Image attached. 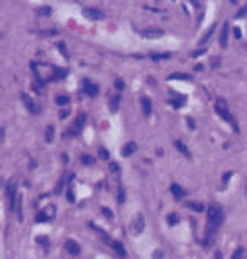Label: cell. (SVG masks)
Returning <instances> with one entry per match:
<instances>
[{"mask_svg": "<svg viewBox=\"0 0 247 259\" xmlns=\"http://www.w3.org/2000/svg\"><path fill=\"white\" fill-rule=\"evenodd\" d=\"M224 222V208L219 203H212L208 208V217H207V231H205V246H208L210 237L219 231V227Z\"/></svg>", "mask_w": 247, "mask_h": 259, "instance_id": "1", "label": "cell"}, {"mask_svg": "<svg viewBox=\"0 0 247 259\" xmlns=\"http://www.w3.org/2000/svg\"><path fill=\"white\" fill-rule=\"evenodd\" d=\"M215 110H217V114H219L224 120H227V122L232 125V129H234V132L235 134H239V124L235 122V119H234V115L229 112V108H227V102H225L224 98H217V105H215Z\"/></svg>", "mask_w": 247, "mask_h": 259, "instance_id": "2", "label": "cell"}, {"mask_svg": "<svg viewBox=\"0 0 247 259\" xmlns=\"http://www.w3.org/2000/svg\"><path fill=\"white\" fill-rule=\"evenodd\" d=\"M144 225H146L144 215L139 212V214H136V217L132 219L131 225H129V232H131L132 236H139V234H142V231H144Z\"/></svg>", "mask_w": 247, "mask_h": 259, "instance_id": "3", "label": "cell"}, {"mask_svg": "<svg viewBox=\"0 0 247 259\" xmlns=\"http://www.w3.org/2000/svg\"><path fill=\"white\" fill-rule=\"evenodd\" d=\"M141 36L146 37V39H159V37L164 36V31L159 27H146L141 31Z\"/></svg>", "mask_w": 247, "mask_h": 259, "instance_id": "4", "label": "cell"}, {"mask_svg": "<svg viewBox=\"0 0 247 259\" xmlns=\"http://www.w3.org/2000/svg\"><path fill=\"white\" fill-rule=\"evenodd\" d=\"M98 91H100V88H98V85H95V83H91L88 78H85L83 80V93L85 95H88V97H97L98 95Z\"/></svg>", "mask_w": 247, "mask_h": 259, "instance_id": "5", "label": "cell"}, {"mask_svg": "<svg viewBox=\"0 0 247 259\" xmlns=\"http://www.w3.org/2000/svg\"><path fill=\"white\" fill-rule=\"evenodd\" d=\"M83 15H85L86 19H90V20H102L105 17L103 12L95 9V7H86V9H83Z\"/></svg>", "mask_w": 247, "mask_h": 259, "instance_id": "6", "label": "cell"}, {"mask_svg": "<svg viewBox=\"0 0 247 259\" xmlns=\"http://www.w3.org/2000/svg\"><path fill=\"white\" fill-rule=\"evenodd\" d=\"M169 95H171V105H173L174 108H179L181 105H185L186 98L183 97V95H178L174 90H169Z\"/></svg>", "mask_w": 247, "mask_h": 259, "instance_id": "7", "label": "cell"}, {"mask_svg": "<svg viewBox=\"0 0 247 259\" xmlns=\"http://www.w3.org/2000/svg\"><path fill=\"white\" fill-rule=\"evenodd\" d=\"M64 249L68 251L71 256H78V254L81 252V247H80V246H78L73 239H68V241L64 242Z\"/></svg>", "mask_w": 247, "mask_h": 259, "instance_id": "8", "label": "cell"}, {"mask_svg": "<svg viewBox=\"0 0 247 259\" xmlns=\"http://www.w3.org/2000/svg\"><path fill=\"white\" fill-rule=\"evenodd\" d=\"M75 179V174L73 173H64L63 174V178L59 179V181H58V186H56V190H54V193H61V188L66 185V183H69V181H73Z\"/></svg>", "mask_w": 247, "mask_h": 259, "instance_id": "9", "label": "cell"}, {"mask_svg": "<svg viewBox=\"0 0 247 259\" xmlns=\"http://www.w3.org/2000/svg\"><path fill=\"white\" fill-rule=\"evenodd\" d=\"M227 36H229V22L224 24L222 27V32H220V37H219V43H220V48H227Z\"/></svg>", "mask_w": 247, "mask_h": 259, "instance_id": "10", "label": "cell"}, {"mask_svg": "<svg viewBox=\"0 0 247 259\" xmlns=\"http://www.w3.org/2000/svg\"><path fill=\"white\" fill-rule=\"evenodd\" d=\"M20 97H22V102L26 103V108H27L29 112H32V114H34V112H37V108H36V105H34V102H32V98L29 97L27 93H22Z\"/></svg>", "mask_w": 247, "mask_h": 259, "instance_id": "11", "label": "cell"}, {"mask_svg": "<svg viewBox=\"0 0 247 259\" xmlns=\"http://www.w3.org/2000/svg\"><path fill=\"white\" fill-rule=\"evenodd\" d=\"M136 149H137L136 142H127V144H125L124 148H122V151H120V153H122V156H124V158H129L131 154L136 153Z\"/></svg>", "mask_w": 247, "mask_h": 259, "instance_id": "12", "label": "cell"}, {"mask_svg": "<svg viewBox=\"0 0 247 259\" xmlns=\"http://www.w3.org/2000/svg\"><path fill=\"white\" fill-rule=\"evenodd\" d=\"M68 75V70H63V68H58V66H53V76L51 80H61Z\"/></svg>", "mask_w": 247, "mask_h": 259, "instance_id": "13", "label": "cell"}, {"mask_svg": "<svg viewBox=\"0 0 247 259\" xmlns=\"http://www.w3.org/2000/svg\"><path fill=\"white\" fill-rule=\"evenodd\" d=\"M141 105H142V112H144V115H151V100H149V97H142L141 98Z\"/></svg>", "mask_w": 247, "mask_h": 259, "instance_id": "14", "label": "cell"}, {"mask_svg": "<svg viewBox=\"0 0 247 259\" xmlns=\"http://www.w3.org/2000/svg\"><path fill=\"white\" fill-rule=\"evenodd\" d=\"M215 29H217V24H212V26H210V27L207 29V31L203 32L202 39H200V44H205V43H207V41L210 39V36L213 34V32H215Z\"/></svg>", "mask_w": 247, "mask_h": 259, "instance_id": "15", "label": "cell"}, {"mask_svg": "<svg viewBox=\"0 0 247 259\" xmlns=\"http://www.w3.org/2000/svg\"><path fill=\"white\" fill-rule=\"evenodd\" d=\"M119 103H120V97H119V95L110 97V100H108V108H110V112H117V110H119Z\"/></svg>", "mask_w": 247, "mask_h": 259, "instance_id": "16", "label": "cell"}, {"mask_svg": "<svg viewBox=\"0 0 247 259\" xmlns=\"http://www.w3.org/2000/svg\"><path fill=\"white\" fill-rule=\"evenodd\" d=\"M174 148H176V149H178V151L181 153V154H185V158H188V159L191 158V153L188 151V148H186V146L181 142V141H174Z\"/></svg>", "mask_w": 247, "mask_h": 259, "instance_id": "17", "label": "cell"}, {"mask_svg": "<svg viewBox=\"0 0 247 259\" xmlns=\"http://www.w3.org/2000/svg\"><path fill=\"white\" fill-rule=\"evenodd\" d=\"M171 193L174 195V198H178V200H179V198L183 197V195H185V190H183V188L179 186L178 183H173V185H171Z\"/></svg>", "mask_w": 247, "mask_h": 259, "instance_id": "18", "label": "cell"}, {"mask_svg": "<svg viewBox=\"0 0 247 259\" xmlns=\"http://www.w3.org/2000/svg\"><path fill=\"white\" fill-rule=\"evenodd\" d=\"M168 80H185V81H190L191 76L186 73H171L168 76Z\"/></svg>", "mask_w": 247, "mask_h": 259, "instance_id": "19", "label": "cell"}, {"mask_svg": "<svg viewBox=\"0 0 247 259\" xmlns=\"http://www.w3.org/2000/svg\"><path fill=\"white\" fill-rule=\"evenodd\" d=\"M58 34H59L58 29H41V31H39L41 37H49V36H58Z\"/></svg>", "mask_w": 247, "mask_h": 259, "instance_id": "20", "label": "cell"}, {"mask_svg": "<svg viewBox=\"0 0 247 259\" xmlns=\"http://www.w3.org/2000/svg\"><path fill=\"white\" fill-rule=\"evenodd\" d=\"M185 205H186L188 208H191L193 212H203V210H205V207L202 205V203H196V202H186Z\"/></svg>", "mask_w": 247, "mask_h": 259, "instance_id": "21", "label": "cell"}, {"mask_svg": "<svg viewBox=\"0 0 247 259\" xmlns=\"http://www.w3.org/2000/svg\"><path fill=\"white\" fill-rule=\"evenodd\" d=\"M114 249H115V252L119 254L120 257H125V249H124V246H122V242H119V241H115L114 244Z\"/></svg>", "mask_w": 247, "mask_h": 259, "instance_id": "22", "label": "cell"}, {"mask_svg": "<svg viewBox=\"0 0 247 259\" xmlns=\"http://www.w3.org/2000/svg\"><path fill=\"white\" fill-rule=\"evenodd\" d=\"M56 103H58V105H68V103H69V97H68V95H58V97H56Z\"/></svg>", "mask_w": 247, "mask_h": 259, "instance_id": "23", "label": "cell"}, {"mask_svg": "<svg viewBox=\"0 0 247 259\" xmlns=\"http://www.w3.org/2000/svg\"><path fill=\"white\" fill-rule=\"evenodd\" d=\"M46 141H48V142H51L53 141V137H54V127L53 125H48V127H46Z\"/></svg>", "mask_w": 247, "mask_h": 259, "instance_id": "24", "label": "cell"}, {"mask_svg": "<svg viewBox=\"0 0 247 259\" xmlns=\"http://www.w3.org/2000/svg\"><path fill=\"white\" fill-rule=\"evenodd\" d=\"M171 53H164V54H151V60L154 61H161V60H169Z\"/></svg>", "mask_w": 247, "mask_h": 259, "instance_id": "25", "label": "cell"}, {"mask_svg": "<svg viewBox=\"0 0 247 259\" xmlns=\"http://www.w3.org/2000/svg\"><path fill=\"white\" fill-rule=\"evenodd\" d=\"M117 200H119V203H124L125 202V190H124V186L117 188Z\"/></svg>", "mask_w": 247, "mask_h": 259, "instance_id": "26", "label": "cell"}, {"mask_svg": "<svg viewBox=\"0 0 247 259\" xmlns=\"http://www.w3.org/2000/svg\"><path fill=\"white\" fill-rule=\"evenodd\" d=\"M51 10H53V9H51L49 5H43V7H39L36 12H37L39 15H49V14H51Z\"/></svg>", "mask_w": 247, "mask_h": 259, "instance_id": "27", "label": "cell"}, {"mask_svg": "<svg viewBox=\"0 0 247 259\" xmlns=\"http://www.w3.org/2000/svg\"><path fill=\"white\" fill-rule=\"evenodd\" d=\"M48 220H49V215L46 212H39L36 215V222H48Z\"/></svg>", "mask_w": 247, "mask_h": 259, "instance_id": "28", "label": "cell"}, {"mask_svg": "<svg viewBox=\"0 0 247 259\" xmlns=\"http://www.w3.org/2000/svg\"><path fill=\"white\" fill-rule=\"evenodd\" d=\"M220 61H222V58H220V56H212V58H210V65H212V68H219V66H220Z\"/></svg>", "mask_w": 247, "mask_h": 259, "instance_id": "29", "label": "cell"}, {"mask_svg": "<svg viewBox=\"0 0 247 259\" xmlns=\"http://www.w3.org/2000/svg\"><path fill=\"white\" fill-rule=\"evenodd\" d=\"M179 222V217L176 215V214H171V215H168V224L169 225H176Z\"/></svg>", "mask_w": 247, "mask_h": 259, "instance_id": "30", "label": "cell"}, {"mask_svg": "<svg viewBox=\"0 0 247 259\" xmlns=\"http://www.w3.org/2000/svg\"><path fill=\"white\" fill-rule=\"evenodd\" d=\"M81 163H83V164H90L91 166L95 163V159L91 156H88V154H83V156H81Z\"/></svg>", "mask_w": 247, "mask_h": 259, "instance_id": "31", "label": "cell"}, {"mask_svg": "<svg viewBox=\"0 0 247 259\" xmlns=\"http://www.w3.org/2000/svg\"><path fill=\"white\" fill-rule=\"evenodd\" d=\"M58 49H59V53H61L63 56L66 58V60H68V58H69V54L66 53V46H64V43H58Z\"/></svg>", "mask_w": 247, "mask_h": 259, "instance_id": "32", "label": "cell"}, {"mask_svg": "<svg viewBox=\"0 0 247 259\" xmlns=\"http://www.w3.org/2000/svg\"><path fill=\"white\" fill-rule=\"evenodd\" d=\"M98 156L102 158V159H108V158H110V153H108L107 149L100 148V149H98Z\"/></svg>", "mask_w": 247, "mask_h": 259, "instance_id": "33", "label": "cell"}, {"mask_svg": "<svg viewBox=\"0 0 247 259\" xmlns=\"http://www.w3.org/2000/svg\"><path fill=\"white\" fill-rule=\"evenodd\" d=\"M245 14H247V3H245L244 7H240V9H239V12L235 14V17H237V19H242Z\"/></svg>", "mask_w": 247, "mask_h": 259, "instance_id": "34", "label": "cell"}, {"mask_svg": "<svg viewBox=\"0 0 247 259\" xmlns=\"http://www.w3.org/2000/svg\"><path fill=\"white\" fill-rule=\"evenodd\" d=\"M115 88L119 90V91H122V90L125 88V83L120 80V78H117V80H115Z\"/></svg>", "mask_w": 247, "mask_h": 259, "instance_id": "35", "label": "cell"}, {"mask_svg": "<svg viewBox=\"0 0 247 259\" xmlns=\"http://www.w3.org/2000/svg\"><path fill=\"white\" fill-rule=\"evenodd\" d=\"M242 252H244V249L242 247H239V249H235V252L232 254V257L230 259H240V256H242Z\"/></svg>", "mask_w": 247, "mask_h": 259, "instance_id": "36", "label": "cell"}, {"mask_svg": "<svg viewBox=\"0 0 247 259\" xmlns=\"http://www.w3.org/2000/svg\"><path fill=\"white\" fill-rule=\"evenodd\" d=\"M71 114V110L69 108H61V112H59V119H66Z\"/></svg>", "mask_w": 247, "mask_h": 259, "instance_id": "37", "label": "cell"}, {"mask_svg": "<svg viewBox=\"0 0 247 259\" xmlns=\"http://www.w3.org/2000/svg\"><path fill=\"white\" fill-rule=\"evenodd\" d=\"M102 214L105 215L107 219H112V217H114V214H112V210H110V208H107V207H103V208H102Z\"/></svg>", "mask_w": 247, "mask_h": 259, "instance_id": "38", "label": "cell"}, {"mask_svg": "<svg viewBox=\"0 0 247 259\" xmlns=\"http://www.w3.org/2000/svg\"><path fill=\"white\" fill-rule=\"evenodd\" d=\"M36 242H37V244L46 246V244H48V237H46V236H39V237H36Z\"/></svg>", "mask_w": 247, "mask_h": 259, "instance_id": "39", "label": "cell"}, {"mask_svg": "<svg viewBox=\"0 0 247 259\" xmlns=\"http://www.w3.org/2000/svg\"><path fill=\"white\" fill-rule=\"evenodd\" d=\"M32 90H34L36 93H39V95L43 93V91H41V90H43V86H41V85H39V83H37V81H34V83H32Z\"/></svg>", "mask_w": 247, "mask_h": 259, "instance_id": "40", "label": "cell"}, {"mask_svg": "<svg viewBox=\"0 0 247 259\" xmlns=\"http://www.w3.org/2000/svg\"><path fill=\"white\" fill-rule=\"evenodd\" d=\"M205 51H207V49H196V51H193L190 54L191 58H196V56H202V54H205Z\"/></svg>", "mask_w": 247, "mask_h": 259, "instance_id": "41", "label": "cell"}, {"mask_svg": "<svg viewBox=\"0 0 247 259\" xmlns=\"http://www.w3.org/2000/svg\"><path fill=\"white\" fill-rule=\"evenodd\" d=\"M110 171H112V173H119V171H120V166L117 164V163H110Z\"/></svg>", "mask_w": 247, "mask_h": 259, "instance_id": "42", "label": "cell"}, {"mask_svg": "<svg viewBox=\"0 0 247 259\" xmlns=\"http://www.w3.org/2000/svg\"><path fill=\"white\" fill-rule=\"evenodd\" d=\"M186 122H188V127H190L191 131H193V129L196 127V125H195V120H193V117H186Z\"/></svg>", "mask_w": 247, "mask_h": 259, "instance_id": "43", "label": "cell"}, {"mask_svg": "<svg viewBox=\"0 0 247 259\" xmlns=\"http://www.w3.org/2000/svg\"><path fill=\"white\" fill-rule=\"evenodd\" d=\"M230 176H232V171H227V173L224 174V178H222V181H224V185H225V183H227L229 179H230Z\"/></svg>", "mask_w": 247, "mask_h": 259, "instance_id": "44", "label": "cell"}, {"mask_svg": "<svg viewBox=\"0 0 247 259\" xmlns=\"http://www.w3.org/2000/svg\"><path fill=\"white\" fill-rule=\"evenodd\" d=\"M234 36H235V39H240V37H242V31L239 27H235V29H234Z\"/></svg>", "mask_w": 247, "mask_h": 259, "instance_id": "45", "label": "cell"}, {"mask_svg": "<svg viewBox=\"0 0 247 259\" xmlns=\"http://www.w3.org/2000/svg\"><path fill=\"white\" fill-rule=\"evenodd\" d=\"M66 198H68V202H71V203L75 202V195H73V191H71V190H68V193H66Z\"/></svg>", "mask_w": 247, "mask_h": 259, "instance_id": "46", "label": "cell"}, {"mask_svg": "<svg viewBox=\"0 0 247 259\" xmlns=\"http://www.w3.org/2000/svg\"><path fill=\"white\" fill-rule=\"evenodd\" d=\"M152 259H162V251H154Z\"/></svg>", "mask_w": 247, "mask_h": 259, "instance_id": "47", "label": "cell"}, {"mask_svg": "<svg viewBox=\"0 0 247 259\" xmlns=\"http://www.w3.org/2000/svg\"><path fill=\"white\" fill-rule=\"evenodd\" d=\"M31 70H32V71H37V63L31 61Z\"/></svg>", "mask_w": 247, "mask_h": 259, "instance_id": "48", "label": "cell"}, {"mask_svg": "<svg viewBox=\"0 0 247 259\" xmlns=\"http://www.w3.org/2000/svg\"><path fill=\"white\" fill-rule=\"evenodd\" d=\"M215 259H224V257H222V252H220V251H217V252H215Z\"/></svg>", "mask_w": 247, "mask_h": 259, "instance_id": "49", "label": "cell"}, {"mask_svg": "<svg viewBox=\"0 0 247 259\" xmlns=\"http://www.w3.org/2000/svg\"><path fill=\"white\" fill-rule=\"evenodd\" d=\"M195 70H196V71H202L203 66H202V65H196V66H195Z\"/></svg>", "mask_w": 247, "mask_h": 259, "instance_id": "50", "label": "cell"}, {"mask_svg": "<svg viewBox=\"0 0 247 259\" xmlns=\"http://www.w3.org/2000/svg\"><path fill=\"white\" fill-rule=\"evenodd\" d=\"M61 159H63V163H68V156H66V154H63Z\"/></svg>", "mask_w": 247, "mask_h": 259, "instance_id": "51", "label": "cell"}, {"mask_svg": "<svg viewBox=\"0 0 247 259\" xmlns=\"http://www.w3.org/2000/svg\"><path fill=\"white\" fill-rule=\"evenodd\" d=\"M245 191H247V181H245Z\"/></svg>", "mask_w": 247, "mask_h": 259, "instance_id": "52", "label": "cell"}]
</instances>
